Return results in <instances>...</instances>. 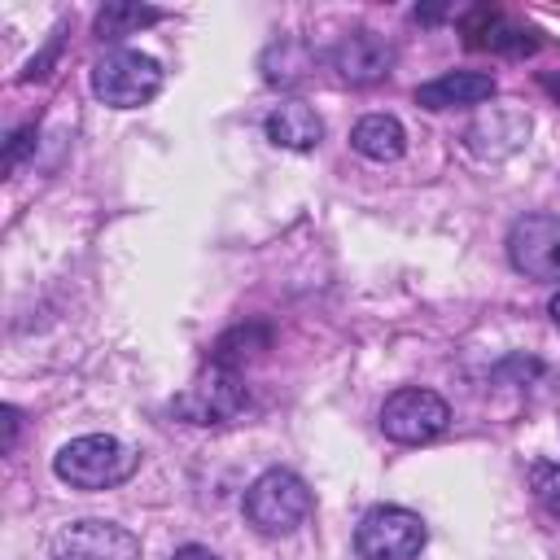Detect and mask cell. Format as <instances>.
Segmentation results:
<instances>
[{"instance_id": "obj_10", "label": "cell", "mask_w": 560, "mask_h": 560, "mask_svg": "<svg viewBox=\"0 0 560 560\" xmlns=\"http://www.w3.org/2000/svg\"><path fill=\"white\" fill-rule=\"evenodd\" d=\"M529 136V118L521 114V109H486L468 131H464V140H468V149L477 153V158H503V153H512V149H521V140Z\"/></svg>"}, {"instance_id": "obj_3", "label": "cell", "mask_w": 560, "mask_h": 560, "mask_svg": "<svg viewBox=\"0 0 560 560\" xmlns=\"http://www.w3.org/2000/svg\"><path fill=\"white\" fill-rule=\"evenodd\" d=\"M92 92L109 109H136L162 92V66L136 48H109L92 66Z\"/></svg>"}, {"instance_id": "obj_6", "label": "cell", "mask_w": 560, "mask_h": 560, "mask_svg": "<svg viewBox=\"0 0 560 560\" xmlns=\"http://www.w3.org/2000/svg\"><path fill=\"white\" fill-rule=\"evenodd\" d=\"M451 424V407L433 394V389H394L381 407V433L389 442H402V446H416V442H429L438 438L442 429Z\"/></svg>"}, {"instance_id": "obj_21", "label": "cell", "mask_w": 560, "mask_h": 560, "mask_svg": "<svg viewBox=\"0 0 560 560\" xmlns=\"http://www.w3.org/2000/svg\"><path fill=\"white\" fill-rule=\"evenodd\" d=\"M547 311H551V319H556V328H560V293L547 302Z\"/></svg>"}, {"instance_id": "obj_9", "label": "cell", "mask_w": 560, "mask_h": 560, "mask_svg": "<svg viewBox=\"0 0 560 560\" xmlns=\"http://www.w3.org/2000/svg\"><path fill=\"white\" fill-rule=\"evenodd\" d=\"M332 66L346 83L354 88H368V83H381L389 70H394V48L376 35V31H354L337 44L332 52Z\"/></svg>"}, {"instance_id": "obj_16", "label": "cell", "mask_w": 560, "mask_h": 560, "mask_svg": "<svg viewBox=\"0 0 560 560\" xmlns=\"http://www.w3.org/2000/svg\"><path fill=\"white\" fill-rule=\"evenodd\" d=\"M306 66H311V57H306V48L302 44H293V39H284V44H271L267 52H262V79L267 83H298L302 74H306Z\"/></svg>"}, {"instance_id": "obj_17", "label": "cell", "mask_w": 560, "mask_h": 560, "mask_svg": "<svg viewBox=\"0 0 560 560\" xmlns=\"http://www.w3.org/2000/svg\"><path fill=\"white\" fill-rule=\"evenodd\" d=\"M529 481H534L538 508H542L551 521H560V464H534Z\"/></svg>"}, {"instance_id": "obj_13", "label": "cell", "mask_w": 560, "mask_h": 560, "mask_svg": "<svg viewBox=\"0 0 560 560\" xmlns=\"http://www.w3.org/2000/svg\"><path fill=\"white\" fill-rule=\"evenodd\" d=\"M468 44H481V48H494V52H508V57H525V52L538 48V39H534L529 26L508 22V18L494 13V9L468 13Z\"/></svg>"}, {"instance_id": "obj_18", "label": "cell", "mask_w": 560, "mask_h": 560, "mask_svg": "<svg viewBox=\"0 0 560 560\" xmlns=\"http://www.w3.org/2000/svg\"><path fill=\"white\" fill-rule=\"evenodd\" d=\"M31 136H35V127H22V131H13V140H9V153H4V166H18V158L26 153Z\"/></svg>"}, {"instance_id": "obj_19", "label": "cell", "mask_w": 560, "mask_h": 560, "mask_svg": "<svg viewBox=\"0 0 560 560\" xmlns=\"http://www.w3.org/2000/svg\"><path fill=\"white\" fill-rule=\"evenodd\" d=\"M175 560H219L210 547H197V542H188V547H179L175 551Z\"/></svg>"}, {"instance_id": "obj_15", "label": "cell", "mask_w": 560, "mask_h": 560, "mask_svg": "<svg viewBox=\"0 0 560 560\" xmlns=\"http://www.w3.org/2000/svg\"><path fill=\"white\" fill-rule=\"evenodd\" d=\"M162 13L158 9H144V4H105L96 13V35L101 39H122V35H136L140 26H153Z\"/></svg>"}, {"instance_id": "obj_1", "label": "cell", "mask_w": 560, "mask_h": 560, "mask_svg": "<svg viewBox=\"0 0 560 560\" xmlns=\"http://www.w3.org/2000/svg\"><path fill=\"white\" fill-rule=\"evenodd\" d=\"M136 464H140V455L127 442H118L109 433H83L57 451L52 472L74 490H109V486L127 481L136 472Z\"/></svg>"}, {"instance_id": "obj_14", "label": "cell", "mask_w": 560, "mask_h": 560, "mask_svg": "<svg viewBox=\"0 0 560 560\" xmlns=\"http://www.w3.org/2000/svg\"><path fill=\"white\" fill-rule=\"evenodd\" d=\"M350 144H354V153H363L372 162H394L407 149V131H402V122L394 114H368V118L354 122Z\"/></svg>"}, {"instance_id": "obj_7", "label": "cell", "mask_w": 560, "mask_h": 560, "mask_svg": "<svg viewBox=\"0 0 560 560\" xmlns=\"http://www.w3.org/2000/svg\"><path fill=\"white\" fill-rule=\"evenodd\" d=\"M508 258L529 280H560V219L521 214L508 232Z\"/></svg>"}, {"instance_id": "obj_4", "label": "cell", "mask_w": 560, "mask_h": 560, "mask_svg": "<svg viewBox=\"0 0 560 560\" xmlns=\"http://www.w3.org/2000/svg\"><path fill=\"white\" fill-rule=\"evenodd\" d=\"M429 542L424 521L411 508L398 503H381L372 512H363L359 529H354V551L363 560H416Z\"/></svg>"}, {"instance_id": "obj_8", "label": "cell", "mask_w": 560, "mask_h": 560, "mask_svg": "<svg viewBox=\"0 0 560 560\" xmlns=\"http://www.w3.org/2000/svg\"><path fill=\"white\" fill-rule=\"evenodd\" d=\"M52 560H140V542L114 521H74L52 538Z\"/></svg>"}, {"instance_id": "obj_20", "label": "cell", "mask_w": 560, "mask_h": 560, "mask_svg": "<svg viewBox=\"0 0 560 560\" xmlns=\"http://www.w3.org/2000/svg\"><path fill=\"white\" fill-rule=\"evenodd\" d=\"M13 442H18V411L4 407V451H13Z\"/></svg>"}, {"instance_id": "obj_12", "label": "cell", "mask_w": 560, "mask_h": 560, "mask_svg": "<svg viewBox=\"0 0 560 560\" xmlns=\"http://www.w3.org/2000/svg\"><path fill=\"white\" fill-rule=\"evenodd\" d=\"M262 127H267V140H271V144L293 149V153H306V149H315V144L324 140V122H319V114H315L306 101H284V105H276Z\"/></svg>"}, {"instance_id": "obj_5", "label": "cell", "mask_w": 560, "mask_h": 560, "mask_svg": "<svg viewBox=\"0 0 560 560\" xmlns=\"http://www.w3.org/2000/svg\"><path fill=\"white\" fill-rule=\"evenodd\" d=\"M245 411V385H241V372L232 363H210L201 368L184 394L175 398V416L188 420V424H223V420H236Z\"/></svg>"}, {"instance_id": "obj_2", "label": "cell", "mask_w": 560, "mask_h": 560, "mask_svg": "<svg viewBox=\"0 0 560 560\" xmlns=\"http://www.w3.org/2000/svg\"><path fill=\"white\" fill-rule=\"evenodd\" d=\"M311 490L298 472L289 468H267L249 490H245V521L267 534V538H280V534H293L306 516H311Z\"/></svg>"}, {"instance_id": "obj_11", "label": "cell", "mask_w": 560, "mask_h": 560, "mask_svg": "<svg viewBox=\"0 0 560 560\" xmlns=\"http://www.w3.org/2000/svg\"><path fill=\"white\" fill-rule=\"evenodd\" d=\"M494 96V79L481 70H446L416 88V101L424 109H455V105H481Z\"/></svg>"}]
</instances>
